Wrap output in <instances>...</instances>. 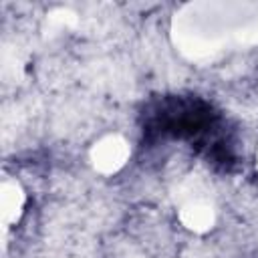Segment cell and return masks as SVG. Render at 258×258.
<instances>
[{"instance_id": "1", "label": "cell", "mask_w": 258, "mask_h": 258, "mask_svg": "<svg viewBox=\"0 0 258 258\" xmlns=\"http://www.w3.org/2000/svg\"><path fill=\"white\" fill-rule=\"evenodd\" d=\"M141 125L147 141L167 137L189 141L210 163L222 169H230L236 161L220 113L196 95L155 97L145 105Z\"/></svg>"}]
</instances>
